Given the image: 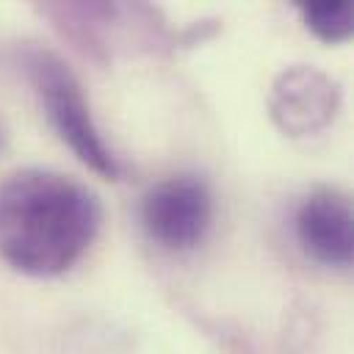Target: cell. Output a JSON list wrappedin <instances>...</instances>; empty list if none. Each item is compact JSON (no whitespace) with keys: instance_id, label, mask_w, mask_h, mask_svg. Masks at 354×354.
Returning a JSON list of instances; mask_svg holds the SVG:
<instances>
[{"instance_id":"obj_1","label":"cell","mask_w":354,"mask_h":354,"mask_svg":"<svg viewBox=\"0 0 354 354\" xmlns=\"http://www.w3.org/2000/svg\"><path fill=\"white\" fill-rule=\"evenodd\" d=\"M102 207L91 188L50 169H19L0 183V257L28 277L69 271L91 246Z\"/></svg>"},{"instance_id":"obj_2","label":"cell","mask_w":354,"mask_h":354,"mask_svg":"<svg viewBox=\"0 0 354 354\" xmlns=\"http://www.w3.org/2000/svg\"><path fill=\"white\" fill-rule=\"evenodd\" d=\"M22 66L44 105L50 124L61 136V141H66L69 149L100 177L119 180L122 166L113 158V152L108 149V144L102 141V136L91 119L86 94H83L77 77L72 75V69L53 50L39 47V44H30L22 50Z\"/></svg>"},{"instance_id":"obj_3","label":"cell","mask_w":354,"mask_h":354,"mask_svg":"<svg viewBox=\"0 0 354 354\" xmlns=\"http://www.w3.org/2000/svg\"><path fill=\"white\" fill-rule=\"evenodd\" d=\"M141 227L166 252H188L202 243L213 221V196L202 177L171 174L141 199Z\"/></svg>"},{"instance_id":"obj_4","label":"cell","mask_w":354,"mask_h":354,"mask_svg":"<svg viewBox=\"0 0 354 354\" xmlns=\"http://www.w3.org/2000/svg\"><path fill=\"white\" fill-rule=\"evenodd\" d=\"M337 108L340 86L315 66H288L274 77L268 91V113L290 138L321 133Z\"/></svg>"},{"instance_id":"obj_5","label":"cell","mask_w":354,"mask_h":354,"mask_svg":"<svg viewBox=\"0 0 354 354\" xmlns=\"http://www.w3.org/2000/svg\"><path fill=\"white\" fill-rule=\"evenodd\" d=\"M296 238L315 263L346 268L354 249L348 196L326 185L310 191L296 210Z\"/></svg>"},{"instance_id":"obj_6","label":"cell","mask_w":354,"mask_h":354,"mask_svg":"<svg viewBox=\"0 0 354 354\" xmlns=\"http://www.w3.org/2000/svg\"><path fill=\"white\" fill-rule=\"evenodd\" d=\"M299 14L304 25L321 39V41H343L351 36L354 28V8L348 0L337 3H299Z\"/></svg>"}]
</instances>
